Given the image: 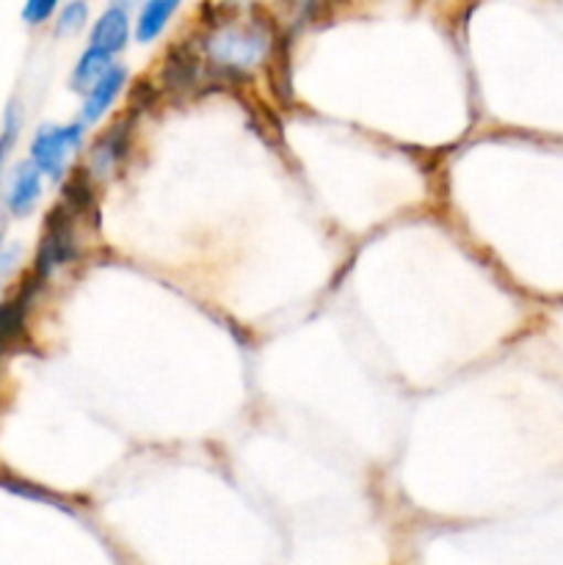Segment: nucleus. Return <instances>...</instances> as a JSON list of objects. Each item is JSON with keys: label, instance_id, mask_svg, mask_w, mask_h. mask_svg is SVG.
Masks as SVG:
<instances>
[{"label": "nucleus", "instance_id": "obj_1", "mask_svg": "<svg viewBox=\"0 0 563 565\" xmlns=\"http://www.w3.org/2000/svg\"><path fill=\"white\" fill-rule=\"evenodd\" d=\"M83 132H86V125H81V121H72V125H42L33 132L28 160H31V166L39 174L59 182L64 177L70 152L81 147Z\"/></svg>", "mask_w": 563, "mask_h": 565}, {"label": "nucleus", "instance_id": "obj_2", "mask_svg": "<svg viewBox=\"0 0 563 565\" xmlns=\"http://www.w3.org/2000/svg\"><path fill=\"white\" fill-rule=\"evenodd\" d=\"M265 50H268V36L259 28H219L208 39L210 58L230 70H248L263 58Z\"/></svg>", "mask_w": 563, "mask_h": 565}, {"label": "nucleus", "instance_id": "obj_3", "mask_svg": "<svg viewBox=\"0 0 563 565\" xmlns=\"http://www.w3.org/2000/svg\"><path fill=\"white\" fill-rule=\"evenodd\" d=\"M39 196H42V174L31 166V160H22L9 177V188L3 193L6 213L22 218V215L33 213Z\"/></svg>", "mask_w": 563, "mask_h": 565}, {"label": "nucleus", "instance_id": "obj_4", "mask_svg": "<svg viewBox=\"0 0 563 565\" xmlns=\"http://www.w3.org/2000/svg\"><path fill=\"white\" fill-rule=\"evenodd\" d=\"M127 39H130V14L125 6L114 3L97 17L92 33H88V47H97L103 53L116 55L125 50Z\"/></svg>", "mask_w": 563, "mask_h": 565}, {"label": "nucleus", "instance_id": "obj_5", "mask_svg": "<svg viewBox=\"0 0 563 565\" xmlns=\"http://www.w3.org/2000/svg\"><path fill=\"white\" fill-rule=\"evenodd\" d=\"M127 81V70L121 64H114L92 88H88L86 99H83L81 110V125H94L97 119H103L105 110L116 103V97L121 94Z\"/></svg>", "mask_w": 563, "mask_h": 565}, {"label": "nucleus", "instance_id": "obj_6", "mask_svg": "<svg viewBox=\"0 0 563 565\" xmlns=\"http://www.w3.org/2000/svg\"><path fill=\"white\" fill-rule=\"evenodd\" d=\"M180 9V3L177 0H149V3L141 6V11H138V20H136V39L141 44L152 42V39H158L160 33H163L166 22L171 20V14Z\"/></svg>", "mask_w": 563, "mask_h": 565}, {"label": "nucleus", "instance_id": "obj_7", "mask_svg": "<svg viewBox=\"0 0 563 565\" xmlns=\"http://www.w3.org/2000/svg\"><path fill=\"white\" fill-rule=\"evenodd\" d=\"M114 66V55L103 53V50L97 47H86L83 50V55L77 58L75 70H72V77H70V86L75 88V92H86L94 86V83L99 81V77L105 75V72Z\"/></svg>", "mask_w": 563, "mask_h": 565}, {"label": "nucleus", "instance_id": "obj_8", "mask_svg": "<svg viewBox=\"0 0 563 565\" xmlns=\"http://www.w3.org/2000/svg\"><path fill=\"white\" fill-rule=\"evenodd\" d=\"M88 17V6L81 3V0H72V3L61 6L59 9V20H55V33L59 36H70V33L81 31L86 25Z\"/></svg>", "mask_w": 563, "mask_h": 565}, {"label": "nucleus", "instance_id": "obj_9", "mask_svg": "<svg viewBox=\"0 0 563 565\" xmlns=\"http://www.w3.org/2000/svg\"><path fill=\"white\" fill-rule=\"evenodd\" d=\"M55 11H59V3H53V0H31V3L22 6V20L28 25H42Z\"/></svg>", "mask_w": 563, "mask_h": 565}, {"label": "nucleus", "instance_id": "obj_10", "mask_svg": "<svg viewBox=\"0 0 563 565\" xmlns=\"http://www.w3.org/2000/svg\"><path fill=\"white\" fill-rule=\"evenodd\" d=\"M17 130H20V116H17L14 108H9L3 116V132H0V169H3L6 154H9L11 143H14Z\"/></svg>", "mask_w": 563, "mask_h": 565}]
</instances>
